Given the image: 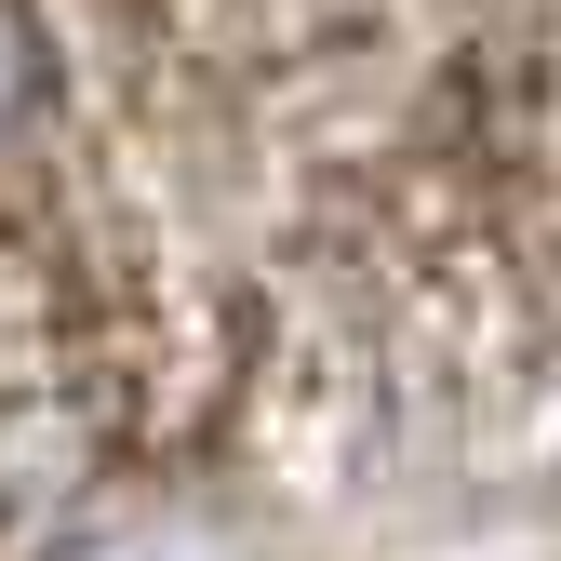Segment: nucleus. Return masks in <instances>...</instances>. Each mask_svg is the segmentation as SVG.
Here are the masks:
<instances>
[{
  "label": "nucleus",
  "mask_w": 561,
  "mask_h": 561,
  "mask_svg": "<svg viewBox=\"0 0 561 561\" xmlns=\"http://www.w3.org/2000/svg\"><path fill=\"white\" fill-rule=\"evenodd\" d=\"M54 121V41H41V0H0V174L41 148Z\"/></svg>",
  "instance_id": "1"
}]
</instances>
